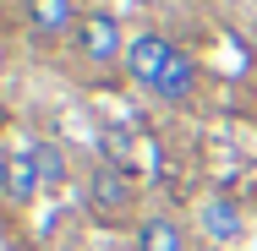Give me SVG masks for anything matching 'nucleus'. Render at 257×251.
Segmentation results:
<instances>
[{
    "label": "nucleus",
    "mask_w": 257,
    "mask_h": 251,
    "mask_svg": "<svg viewBox=\"0 0 257 251\" xmlns=\"http://www.w3.org/2000/svg\"><path fill=\"white\" fill-rule=\"evenodd\" d=\"M77 202H82V213H88L99 229H137V218L148 213L137 175L120 169V164H109V158H93V164L82 169Z\"/></svg>",
    "instance_id": "1"
},
{
    "label": "nucleus",
    "mask_w": 257,
    "mask_h": 251,
    "mask_svg": "<svg viewBox=\"0 0 257 251\" xmlns=\"http://www.w3.org/2000/svg\"><path fill=\"white\" fill-rule=\"evenodd\" d=\"M132 251H192V229L170 207H148L132 229Z\"/></svg>",
    "instance_id": "7"
},
{
    "label": "nucleus",
    "mask_w": 257,
    "mask_h": 251,
    "mask_svg": "<svg viewBox=\"0 0 257 251\" xmlns=\"http://www.w3.org/2000/svg\"><path fill=\"white\" fill-rule=\"evenodd\" d=\"M197 82H203L197 55H192V50H175V55H170V71L159 77V88H154V104H164V109H186V104L197 99Z\"/></svg>",
    "instance_id": "8"
},
{
    "label": "nucleus",
    "mask_w": 257,
    "mask_h": 251,
    "mask_svg": "<svg viewBox=\"0 0 257 251\" xmlns=\"http://www.w3.org/2000/svg\"><path fill=\"white\" fill-rule=\"evenodd\" d=\"M0 197L11 202L17 213L33 207L44 197V175H39V137H17L11 148L0 153Z\"/></svg>",
    "instance_id": "5"
},
{
    "label": "nucleus",
    "mask_w": 257,
    "mask_h": 251,
    "mask_svg": "<svg viewBox=\"0 0 257 251\" xmlns=\"http://www.w3.org/2000/svg\"><path fill=\"white\" fill-rule=\"evenodd\" d=\"M88 6L82 0H22V33L39 44V50H60L77 39Z\"/></svg>",
    "instance_id": "4"
},
{
    "label": "nucleus",
    "mask_w": 257,
    "mask_h": 251,
    "mask_svg": "<svg viewBox=\"0 0 257 251\" xmlns=\"http://www.w3.org/2000/svg\"><path fill=\"white\" fill-rule=\"evenodd\" d=\"M39 175H44V191H66V186H77L82 175L71 169V153L50 142V137H39Z\"/></svg>",
    "instance_id": "9"
},
{
    "label": "nucleus",
    "mask_w": 257,
    "mask_h": 251,
    "mask_svg": "<svg viewBox=\"0 0 257 251\" xmlns=\"http://www.w3.org/2000/svg\"><path fill=\"white\" fill-rule=\"evenodd\" d=\"M181 50L164 28H143V33H132V44H126V66H120V77L137 88V93H148L154 99L159 77L170 71V55Z\"/></svg>",
    "instance_id": "6"
},
{
    "label": "nucleus",
    "mask_w": 257,
    "mask_h": 251,
    "mask_svg": "<svg viewBox=\"0 0 257 251\" xmlns=\"http://www.w3.org/2000/svg\"><path fill=\"white\" fill-rule=\"evenodd\" d=\"M192 235L203 240L208 251H241L246 235H252V218H246V202L235 191H208L192 213Z\"/></svg>",
    "instance_id": "3"
},
{
    "label": "nucleus",
    "mask_w": 257,
    "mask_h": 251,
    "mask_svg": "<svg viewBox=\"0 0 257 251\" xmlns=\"http://www.w3.org/2000/svg\"><path fill=\"white\" fill-rule=\"evenodd\" d=\"M11 71V50H6V39H0V77Z\"/></svg>",
    "instance_id": "10"
},
{
    "label": "nucleus",
    "mask_w": 257,
    "mask_h": 251,
    "mask_svg": "<svg viewBox=\"0 0 257 251\" xmlns=\"http://www.w3.org/2000/svg\"><path fill=\"white\" fill-rule=\"evenodd\" d=\"M126 44H132V28L120 22V11L88 6L77 39H71L66 50H71V60L82 66V77H115V71L126 66Z\"/></svg>",
    "instance_id": "2"
}]
</instances>
